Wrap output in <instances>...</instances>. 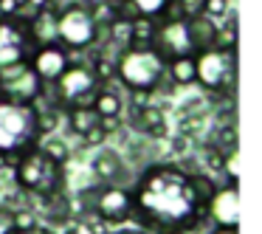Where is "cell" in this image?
<instances>
[{
    "mask_svg": "<svg viewBox=\"0 0 262 234\" xmlns=\"http://www.w3.org/2000/svg\"><path fill=\"white\" fill-rule=\"evenodd\" d=\"M62 116H65V124H68V133L76 138H82L88 130H93V127L99 124V116L91 104H85V108H71V110H65Z\"/></svg>",
    "mask_w": 262,
    "mask_h": 234,
    "instance_id": "cell-20",
    "label": "cell"
},
{
    "mask_svg": "<svg viewBox=\"0 0 262 234\" xmlns=\"http://www.w3.org/2000/svg\"><path fill=\"white\" fill-rule=\"evenodd\" d=\"M166 79L175 88L194 85V54H181V57L166 59Z\"/></svg>",
    "mask_w": 262,
    "mask_h": 234,
    "instance_id": "cell-19",
    "label": "cell"
},
{
    "mask_svg": "<svg viewBox=\"0 0 262 234\" xmlns=\"http://www.w3.org/2000/svg\"><path fill=\"white\" fill-rule=\"evenodd\" d=\"M203 3L206 0H172V6L181 12L183 20H192V17H198V14H203Z\"/></svg>",
    "mask_w": 262,
    "mask_h": 234,
    "instance_id": "cell-28",
    "label": "cell"
},
{
    "mask_svg": "<svg viewBox=\"0 0 262 234\" xmlns=\"http://www.w3.org/2000/svg\"><path fill=\"white\" fill-rule=\"evenodd\" d=\"M189 186H192V195H194V200H198V206L206 209L209 198L217 189V181L211 175H206V172H192V175H189Z\"/></svg>",
    "mask_w": 262,
    "mask_h": 234,
    "instance_id": "cell-23",
    "label": "cell"
},
{
    "mask_svg": "<svg viewBox=\"0 0 262 234\" xmlns=\"http://www.w3.org/2000/svg\"><path fill=\"white\" fill-rule=\"evenodd\" d=\"M102 37V29L96 26L91 9L82 3V0H74L68 6L57 9V42L68 51H88L93 48Z\"/></svg>",
    "mask_w": 262,
    "mask_h": 234,
    "instance_id": "cell-7",
    "label": "cell"
},
{
    "mask_svg": "<svg viewBox=\"0 0 262 234\" xmlns=\"http://www.w3.org/2000/svg\"><path fill=\"white\" fill-rule=\"evenodd\" d=\"M220 51H237V17L234 12L226 14V23H217V34H214V46Z\"/></svg>",
    "mask_w": 262,
    "mask_h": 234,
    "instance_id": "cell-21",
    "label": "cell"
},
{
    "mask_svg": "<svg viewBox=\"0 0 262 234\" xmlns=\"http://www.w3.org/2000/svg\"><path fill=\"white\" fill-rule=\"evenodd\" d=\"M133 195V217L147 234H194L206 223V209L198 206L189 186V172L175 161H152L138 172Z\"/></svg>",
    "mask_w": 262,
    "mask_h": 234,
    "instance_id": "cell-1",
    "label": "cell"
},
{
    "mask_svg": "<svg viewBox=\"0 0 262 234\" xmlns=\"http://www.w3.org/2000/svg\"><path fill=\"white\" fill-rule=\"evenodd\" d=\"M110 85H113V82H110ZM110 85L99 88L96 96H93V102H91V108L96 110L99 119H113V116L124 113V96H121L116 88H110Z\"/></svg>",
    "mask_w": 262,
    "mask_h": 234,
    "instance_id": "cell-18",
    "label": "cell"
},
{
    "mask_svg": "<svg viewBox=\"0 0 262 234\" xmlns=\"http://www.w3.org/2000/svg\"><path fill=\"white\" fill-rule=\"evenodd\" d=\"M91 172L96 183H119V186H124V181L130 178L127 158L116 147H96V153L91 158Z\"/></svg>",
    "mask_w": 262,
    "mask_h": 234,
    "instance_id": "cell-12",
    "label": "cell"
},
{
    "mask_svg": "<svg viewBox=\"0 0 262 234\" xmlns=\"http://www.w3.org/2000/svg\"><path fill=\"white\" fill-rule=\"evenodd\" d=\"M206 220L211 226L239 228V186L237 183H220L206 203Z\"/></svg>",
    "mask_w": 262,
    "mask_h": 234,
    "instance_id": "cell-9",
    "label": "cell"
},
{
    "mask_svg": "<svg viewBox=\"0 0 262 234\" xmlns=\"http://www.w3.org/2000/svg\"><path fill=\"white\" fill-rule=\"evenodd\" d=\"M26 34H29L31 48L54 46L57 42V6H46L31 14L26 20Z\"/></svg>",
    "mask_w": 262,
    "mask_h": 234,
    "instance_id": "cell-14",
    "label": "cell"
},
{
    "mask_svg": "<svg viewBox=\"0 0 262 234\" xmlns=\"http://www.w3.org/2000/svg\"><path fill=\"white\" fill-rule=\"evenodd\" d=\"M169 150H172V155H186V153H189V138L175 136V138L169 141Z\"/></svg>",
    "mask_w": 262,
    "mask_h": 234,
    "instance_id": "cell-31",
    "label": "cell"
},
{
    "mask_svg": "<svg viewBox=\"0 0 262 234\" xmlns=\"http://www.w3.org/2000/svg\"><path fill=\"white\" fill-rule=\"evenodd\" d=\"M155 42V20L147 17H133L130 20V46L144 48Z\"/></svg>",
    "mask_w": 262,
    "mask_h": 234,
    "instance_id": "cell-22",
    "label": "cell"
},
{
    "mask_svg": "<svg viewBox=\"0 0 262 234\" xmlns=\"http://www.w3.org/2000/svg\"><path fill=\"white\" fill-rule=\"evenodd\" d=\"M59 234H91V231H88L79 220H71V223H65V226H59Z\"/></svg>",
    "mask_w": 262,
    "mask_h": 234,
    "instance_id": "cell-33",
    "label": "cell"
},
{
    "mask_svg": "<svg viewBox=\"0 0 262 234\" xmlns=\"http://www.w3.org/2000/svg\"><path fill=\"white\" fill-rule=\"evenodd\" d=\"M166 76V59L155 46H127L116 54V82L130 93H147L152 96L158 91L161 79Z\"/></svg>",
    "mask_w": 262,
    "mask_h": 234,
    "instance_id": "cell-3",
    "label": "cell"
},
{
    "mask_svg": "<svg viewBox=\"0 0 262 234\" xmlns=\"http://www.w3.org/2000/svg\"><path fill=\"white\" fill-rule=\"evenodd\" d=\"M155 48L161 51L164 59L181 57V54H192L189 48V37H186V20H172V17H161L155 20Z\"/></svg>",
    "mask_w": 262,
    "mask_h": 234,
    "instance_id": "cell-11",
    "label": "cell"
},
{
    "mask_svg": "<svg viewBox=\"0 0 262 234\" xmlns=\"http://www.w3.org/2000/svg\"><path fill=\"white\" fill-rule=\"evenodd\" d=\"M34 203H40V215L42 220H46V226L57 228V226H65V223H71L74 217H71V200H68V192H57V195H48V198H40L34 200Z\"/></svg>",
    "mask_w": 262,
    "mask_h": 234,
    "instance_id": "cell-16",
    "label": "cell"
},
{
    "mask_svg": "<svg viewBox=\"0 0 262 234\" xmlns=\"http://www.w3.org/2000/svg\"><path fill=\"white\" fill-rule=\"evenodd\" d=\"M220 172L226 175V183H239V153L237 150H231V153L223 155Z\"/></svg>",
    "mask_w": 262,
    "mask_h": 234,
    "instance_id": "cell-26",
    "label": "cell"
},
{
    "mask_svg": "<svg viewBox=\"0 0 262 234\" xmlns=\"http://www.w3.org/2000/svg\"><path fill=\"white\" fill-rule=\"evenodd\" d=\"M206 234H239V228H226V226H211Z\"/></svg>",
    "mask_w": 262,
    "mask_h": 234,
    "instance_id": "cell-34",
    "label": "cell"
},
{
    "mask_svg": "<svg viewBox=\"0 0 262 234\" xmlns=\"http://www.w3.org/2000/svg\"><path fill=\"white\" fill-rule=\"evenodd\" d=\"M12 175H14V186L23 195H29L31 200L65 192V186H68L65 164H57L54 158H48L40 150V144L29 147L26 153H20L17 158H14Z\"/></svg>",
    "mask_w": 262,
    "mask_h": 234,
    "instance_id": "cell-2",
    "label": "cell"
},
{
    "mask_svg": "<svg viewBox=\"0 0 262 234\" xmlns=\"http://www.w3.org/2000/svg\"><path fill=\"white\" fill-rule=\"evenodd\" d=\"M214 34H217V23L209 20L206 14H198V17L186 20V37H189V48H192V54L206 51V48L214 46Z\"/></svg>",
    "mask_w": 262,
    "mask_h": 234,
    "instance_id": "cell-17",
    "label": "cell"
},
{
    "mask_svg": "<svg viewBox=\"0 0 262 234\" xmlns=\"http://www.w3.org/2000/svg\"><path fill=\"white\" fill-rule=\"evenodd\" d=\"M203 124H206V116H183V119L178 121V136L194 141V136H200Z\"/></svg>",
    "mask_w": 262,
    "mask_h": 234,
    "instance_id": "cell-25",
    "label": "cell"
},
{
    "mask_svg": "<svg viewBox=\"0 0 262 234\" xmlns=\"http://www.w3.org/2000/svg\"><path fill=\"white\" fill-rule=\"evenodd\" d=\"M121 17H147V20H161L172 0H113Z\"/></svg>",
    "mask_w": 262,
    "mask_h": 234,
    "instance_id": "cell-15",
    "label": "cell"
},
{
    "mask_svg": "<svg viewBox=\"0 0 262 234\" xmlns=\"http://www.w3.org/2000/svg\"><path fill=\"white\" fill-rule=\"evenodd\" d=\"M40 150L48 155V158H54L57 164H68L71 161V147H68V141L65 138H59V136H46V138H40Z\"/></svg>",
    "mask_w": 262,
    "mask_h": 234,
    "instance_id": "cell-24",
    "label": "cell"
},
{
    "mask_svg": "<svg viewBox=\"0 0 262 234\" xmlns=\"http://www.w3.org/2000/svg\"><path fill=\"white\" fill-rule=\"evenodd\" d=\"M40 144L37 133V104L34 102H12L0 96V155L17 158L29 147Z\"/></svg>",
    "mask_w": 262,
    "mask_h": 234,
    "instance_id": "cell-4",
    "label": "cell"
},
{
    "mask_svg": "<svg viewBox=\"0 0 262 234\" xmlns=\"http://www.w3.org/2000/svg\"><path fill=\"white\" fill-rule=\"evenodd\" d=\"M104 234H130V231H104Z\"/></svg>",
    "mask_w": 262,
    "mask_h": 234,
    "instance_id": "cell-35",
    "label": "cell"
},
{
    "mask_svg": "<svg viewBox=\"0 0 262 234\" xmlns=\"http://www.w3.org/2000/svg\"><path fill=\"white\" fill-rule=\"evenodd\" d=\"M20 0H0V20H12L20 14Z\"/></svg>",
    "mask_w": 262,
    "mask_h": 234,
    "instance_id": "cell-30",
    "label": "cell"
},
{
    "mask_svg": "<svg viewBox=\"0 0 262 234\" xmlns=\"http://www.w3.org/2000/svg\"><path fill=\"white\" fill-rule=\"evenodd\" d=\"M228 12H231V0H206L203 3V14L209 20H214V23L226 20Z\"/></svg>",
    "mask_w": 262,
    "mask_h": 234,
    "instance_id": "cell-27",
    "label": "cell"
},
{
    "mask_svg": "<svg viewBox=\"0 0 262 234\" xmlns=\"http://www.w3.org/2000/svg\"><path fill=\"white\" fill-rule=\"evenodd\" d=\"M42 91V82L37 79L29 59H20L14 65L0 68V96L12 102H34Z\"/></svg>",
    "mask_w": 262,
    "mask_h": 234,
    "instance_id": "cell-8",
    "label": "cell"
},
{
    "mask_svg": "<svg viewBox=\"0 0 262 234\" xmlns=\"http://www.w3.org/2000/svg\"><path fill=\"white\" fill-rule=\"evenodd\" d=\"M29 65L34 68L37 79H40L42 85H54V82L59 79V74L71 65V51L62 48L59 42L34 48V51L29 54Z\"/></svg>",
    "mask_w": 262,
    "mask_h": 234,
    "instance_id": "cell-10",
    "label": "cell"
},
{
    "mask_svg": "<svg viewBox=\"0 0 262 234\" xmlns=\"http://www.w3.org/2000/svg\"><path fill=\"white\" fill-rule=\"evenodd\" d=\"M9 234H57L51 226H46V223H34V226L29 228H20V231H9Z\"/></svg>",
    "mask_w": 262,
    "mask_h": 234,
    "instance_id": "cell-32",
    "label": "cell"
},
{
    "mask_svg": "<svg viewBox=\"0 0 262 234\" xmlns=\"http://www.w3.org/2000/svg\"><path fill=\"white\" fill-rule=\"evenodd\" d=\"M234 82H237V51L206 48L194 54V85L206 93H217L234 102Z\"/></svg>",
    "mask_w": 262,
    "mask_h": 234,
    "instance_id": "cell-6",
    "label": "cell"
},
{
    "mask_svg": "<svg viewBox=\"0 0 262 234\" xmlns=\"http://www.w3.org/2000/svg\"><path fill=\"white\" fill-rule=\"evenodd\" d=\"M130 127L144 136L147 141H164L166 138V116L158 104H144V108H130Z\"/></svg>",
    "mask_w": 262,
    "mask_h": 234,
    "instance_id": "cell-13",
    "label": "cell"
},
{
    "mask_svg": "<svg viewBox=\"0 0 262 234\" xmlns=\"http://www.w3.org/2000/svg\"><path fill=\"white\" fill-rule=\"evenodd\" d=\"M99 88H102V82L96 79L91 65L74 62V59H71V65L59 74V79L54 82V85H42V91H46L48 99L65 113V110H71V108H85V104H91Z\"/></svg>",
    "mask_w": 262,
    "mask_h": 234,
    "instance_id": "cell-5",
    "label": "cell"
},
{
    "mask_svg": "<svg viewBox=\"0 0 262 234\" xmlns=\"http://www.w3.org/2000/svg\"><path fill=\"white\" fill-rule=\"evenodd\" d=\"M104 141H107V136H104V130H102V127H93V130H88L85 133V136H82L79 138V144H82V147H104Z\"/></svg>",
    "mask_w": 262,
    "mask_h": 234,
    "instance_id": "cell-29",
    "label": "cell"
}]
</instances>
